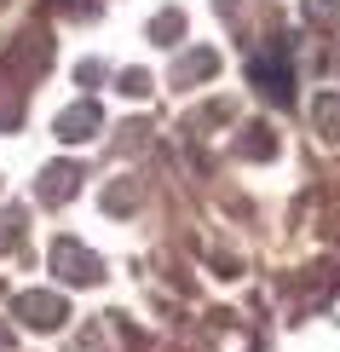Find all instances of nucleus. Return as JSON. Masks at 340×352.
I'll list each match as a JSON object with an SVG mask.
<instances>
[{
	"label": "nucleus",
	"mask_w": 340,
	"mask_h": 352,
	"mask_svg": "<svg viewBox=\"0 0 340 352\" xmlns=\"http://www.w3.org/2000/svg\"><path fill=\"white\" fill-rule=\"evenodd\" d=\"M76 185H81V168H47V179H41V202H64V197H76Z\"/></svg>",
	"instance_id": "4"
},
{
	"label": "nucleus",
	"mask_w": 340,
	"mask_h": 352,
	"mask_svg": "<svg viewBox=\"0 0 340 352\" xmlns=\"http://www.w3.org/2000/svg\"><path fill=\"white\" fill-rule=\"evenodd\" d=\"M18 318L35 329H58L64 324V300L58 295H18Z\"/></svg>",
	"instance_id": "2"
},
{
	"label": "nucleus",
	"mask_w": 340,
	"mask_h": 352,
	"mask_svg": "<svg viewBox=\"0 0 340 352\" xmlns=\"http://www.w3.org/2000/svg\"><path fill=\"white\" fill-rule=\"evenodd\" d=\"M254 81H260L265 93L277 98V104H283V98H288V76H283V64H254Z\"/></svg>",
	"instance_id": "6"
},
{
	"label": "nucleus",
	"mask_w": 340,
	"mask_h": 352,
	"mask_svg": "<svg viewBox=\"0 0 340 352\" xmlns=\"http://www.w3.org/2000/svg\"><path fill=\"white\" fill-rule=\"evenodd\" d=\"M52 272L69 277V283H98V277H104V272H98V260L87 254L81 243H58L52 248Z\"/></svg>",
	"instance_id": "1"
},
{
	"label": "nucleus",
	"mask_w": 340,
	"mask_h": 352,
	"mask_svg": "<svg viewBox=\"0 0 340 352\" xmlns=\"http://www.w3.org/2000/svg\"><path fill=\"white\" fill-rule=\"evenodd\" d=\"M323 122H340V104H335V98H323ZM329 139H340V127H329Z\"/></svg>",
	"instance_id": "8"
},
{
	"label": "nucleus",
	"mask_w": 340,
	"mask_h": 352,
	"mask_svg": "<svg viewBox=\"0 0 340 352\" xmlns=\"http://www.w3.org/2000/svg\"><path fill=\"white\" fill-rule=\"evenodd\" d=\"M93 133H98V104H76V110L58 116V139L81 144V139H93Z\"/></svg>",
	"instance_id": "3"
},
{
	"label": "nucleus",
	"mask_w": 340,
	"mask_h": 352,
	"mask_svg": "<svg viewBox=\"0 0 340 352\" xmlns=\"http://www.w3.org/2000/svg\"><path fill=\"white\" fill-rule=\"evenodd\" d=\"M306 12H312V18H335L340 0H306Z\"/></svg>",
	"instance_id": "7"
},
{
	"label": "nucleus",
	"mask_w": 340,
	"mask_h": 352,
	"mask_svg": "<svg viewBox=\"0 0 340 352\" xmlns=\"http://www.w3.org/2000/svg\"><path fill=\"white\" fill-rule=\"evenodd\" d=\"M196 76H214V52H190L179 69H173V81L179 87H196Z\"/></svg>",
	"instance_id": "5"
}]
</instances>
